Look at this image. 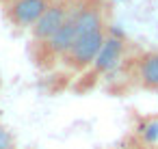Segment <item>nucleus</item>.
<instances>
[{"label":"nucleus","instance_id":"1","mask_svg":"<svg viewBox=\"0 0 158 149\" xmlns=\"http://www.w3.org/2000/svg\"><path fill=\"white\" fill-rule=\"evenodd\" d=\"M104 41H106V37L102 35V30H100V33H91V35H80V37H76V43H74V48L69 50L74 63L87 65V63L95 61L98 54H100V50H102V46H104Z\"/></svg>","mask_w":158,"mask_h":149},{"label":"nucleus","instance_id":"2","mask_svg":"<svg viewBox=\"0 0 158 149\" xmlns=\"http://www.w3.org/2000/svg\"><path fill=\"white\" fill-rule=\"evenodd\" d=\"M46 11H48L46 0H15L11 7L13 20L22 26H35Z\"/></svg>","mask_w":158,"mask_h":149},{"label":"nucleus","instance_id":"3","mask_svg":"<svg viewBox=\"0 0 158 149\" xmlns=\"http://www.w3.org/2000/svg\"><path fill=\"white\" fill-rule=\"evenodd\" d=\"M65 13H63V7H48V11L39 18V22L33 26V30H35V37L37 39H44V41H48L63 24H65Z\"/></svg>","mask_w":158,"mask_h":149},{"label":"nucleus","instance_id":"4","mask_svg":"<svg viewBox=\"0 0 158 149\" xmlns=\"http://www.w3.org/2000/svg\"><path fill=\"white\" fill-rule=\"evenodd\" d=\"M119 58H121V41L115 39V37H108L104 41V46H102V50H100V54H98V58L93 63H95L98 71H108V69L117 67Z\"/></svg>","mask_w":158,"mask_h":149},{"label":"nucleus","instance_id":"5","mask_svg":"<svg viewBox=\"0 0 158 149\" xmlns=\"http://www.w3.org/2000/svg\"><path fill=\"white\" fill-rule=\"evenodd\" d=\"M76 43V24L74 20H65V24L48 39V46L52 52H69Z\"/></svg>","mask_w":158,"mask_h":149},{"label":"nucleus","instance_id":"6","mask_svg":"<svg viewBox=\"0 0 158 149\" xmlns=\"http://www.w3.org/2000/svg\"><path fill=\"white\" fill-rule=\"evenodd\" d=\"M76 24V37L80 35H91V33H100L102 30V18L98 11L93 9H82L78 11V15L74 18Z\"/></svg>","mask_w":158,"mask_h":149},{"label":"nucleus","instance_id":"7","mask_svg":"<svg viewBox=\"0 0 158 149\" xmlns=\"http://www.w3.org/2000/svg\"><path fill=\"white\" fill-rule=\"evenodd\" d=\"M139 76H141V80H143L145 87H149V89H158V52L147 54V56L141 61Z\"/></svg>","mask_w":158,"mask_h":149},{"label":"nucleus","instance_id":"8","mask_svg":"<svg viewBox=\"0 0 158 149\" xmlns=\"http://www.w3.org/2000/svg\"><path fill=\"white\" fill-rule=\"evenodd\" d=\"M0 149H13V136L2 125H0Z\"/></svg>","mask_w":158,"mask_h":149},{"label":"nucleus","instance_id":"9","mask_svg":"<svg viewBox=\"0 0 158 149\" xmlns=\"http://www.w3.org/2000/svg\"><path fill=\"white\" fill-rule=\"evenodd\" d=\"M145 138H147V140H156V138H158V123H149V125H147Z\"/></svg>","mask_w":158,"mask_h":149}]
</instances>
